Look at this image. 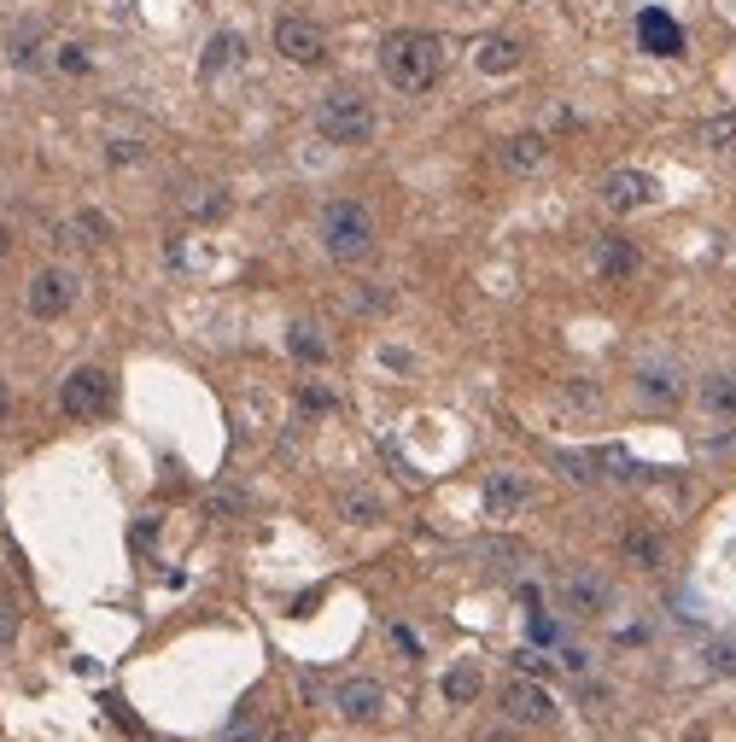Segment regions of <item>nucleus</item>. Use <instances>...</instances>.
I'll return each instance as SVG.
<instances>
[{
    "mask_svg": "<svg viewBox=\"0 0 736 742\" xmlns=\"http://www.w3.org/2000/svg\"><path fill=\"white\" fill-rule=\"evenodd\" d=\"M731 129H736V117H719V123H708V141H725Z\"/></svg>",
    "mask_w": 736,
    "mask_h": 742,
    "instance_id": "nucleus-30",
    "label": "nucleus"
},
{
    "mask_svg": "<svg viewBox=\"0 0 736 742\" xmlns=\"http://www.w3.org/2000/svg\"><path fill=\"white\" fill-rule=\"evenodd\" d=\"M276 54H281L287 64L316 71V64L328 59V30L311 24V19H281V24H276Z\"/></svg>",
    "mask_w": 736,
    "mask_h": 742,
    "instance_id": "nucleus-5",
    "label": "nucleus"
},
{
    "mask_svg": "<svg viewBox=\"0 0 736 742\" xmlns=\"http://www.w3.org/2000/svg\"><path fill=\"white\" fill-rule=\"evenodd\" d=\"M503 714L515 719V725H550L556 719V702H550V690H544V684L515 679V684L503 690Z\"/></svg>",
    "mask_w": 736,
    "mask_h": 742,
    "instance_id": "nucleus-9",
    "label": "nucleus"
},
{
    "mask_svg": "<svg viewBox=\"0 0 736 742\" xmlns=\"http://www.w3.org/2000/svg\"><path fill=\"white\" fill-rule=\"evenodd\" d=\"M112 403H117V380H112V368H100V363L71 368L59 386V410L71 421H100V415H112Z\"/></svg>",
    "mask_w": 736,
    "mask_h": 742,
    "instance_id": "nucleus-4",
    "label": "nucleus"
},
{
    "mask_svg": "<svg viewBox=\"0 0 736 742\" xmlns=\"http://www.w3.org/2000/svg\"><path fill=\"white\" fill-rule=\"evenodd\" d=\"M521 59H526L521 36H491V42H479V54H474V64H479L486 76H509V71H521Z\"/></svg>",
    "mask_w": 736,
    "mask_h": 742,
    "instance_id": "nucleus-13",
    "label": "nucleus"
},
{
    "mask_svg": "<svg viewBox=\"0 0 736 742\" xmlns=\"http://www.w3.org/2000/svg\"><path fill=\"white\" fill-rule=\"evenodd\" d=\"M54 64H59V71H71V76H82V71H89V54H82L77 42H65V47H54Z\"/></svg>",
    "mask_w": 736,
    "mask_h": 742,
    "instance_id": "nucleus-26",
    "label": "nucleus"
},
{
    "mask_svg": "<svg viewBox=\"0 0 736 742\" xmlns=\"http://www.w3.org/2000/svg\"><path fill=\"white\" fill-rule=\"evenodd\" d=\"M655 193H661L655 176H643V170H614V176L603 181V205H608V211H643Z\"/></svg>",
    "mask_w": 736,
    "mask_h": 742,
    "instance_id": "nucleus-11",
    "label": "nucleus"
},
{
    "mask_svg": "<svg viewBox=\"0 0 736 742\" xmlns=\"http://www.w3.org/2000/svg\"><path fill=\"white\" fill-rule=\"evenodd\" d=\"M304 410H334V392H322V386H304Z\"/></svg>",
    "mask_w": 736,
    "mask_h": 742,
    "instance_id": "nucleus-29",
    "label": "nucleus"
},
{
    "mask_svg": "<svg viewBox=\"0 0 736 742\" xmlns=\"http://www.w3.org/2000/svg\"><path fill=\"white\" fill-rule=\"evenodd\" d=\"M479 690H486V679H479V667H451V672H444V696H451L456 707L479 702Z\"/></svg>",
    "mask_w": 736,
    "mask_h": 742,
    "instance_id": "nucleus-20",
    "label": "nucleus"
},
{
    "mask_svg": "<svg viewBox=\"0 0 736 742\" xmlns=\"http://www.w3.org/2000/svg\"><path fill=\"white\" fill-rule=\"evenodd\" d=\"M7 251H12V228L0 223V258H7Z\"/></svg>",
    "mask_w": 736,
    "mask_h": 742,
    "instance_id": "nucleus-32",
    "label": "nucleus"
},
{
    "mask_svg": "<svg viewBox=\"0 0 736 742\" xmlns=\"http://www.w3.org/2000/svg\"><path fill=\"white\" fill-rule=\"evenodd\" d=\"M701 403L719 415H736V375H708L701 380Z\"/></svg>",
    "mask_w": 736,
    "mask_h": 742,
    "instance_id": "nucleus-21",
    "label": "nucleus"
},
{
    "mask_svg": "<svg viewBox=\"0 0 736 742\" xmlns=\"http://www.w3.org/2000/svg\"><path fill=\"white\" fill-rule=\"evenodd\" d=\"M24 305H30L36 322H59V316L77 305V275H71V269H42V275L30 281Z\"/></svg>",
    "mask_w": 736,
    "mask_h": 742,
    "instance_id": "nucleus-6",
    "label": "nucleus"
},
{
    "mask_svg": "<svg viewBox=\"0 0 736 742\" xmlns=\"http://www.w3.org/2000/svg\"><path fill=\"white\" fill-rule=\"evenodd\" d=\"M526 503H533V480L526 474H509V468L486 474V515L491 520H515Z\"/></svg>",
    "mask_w": 736,
    "mask_h": 742,
    "instance_id": "nucleus-7",
    "label": "nucleus"
},
{
    "mask_svg": "<svg viewBox=\"0 0 736 742\" xmlns=\"http://www.w3.org/2000/svg\"><path fill=\"white\" fill-rule=\"evenodd\" d=\"M246 54V42L234 36V30H222V36H211V47H205V59H199V71L205 76H217V71H229V64Z\"/></svg>",
    "mask_w": 736,
    "mask_h": 742,
    "instance_id": "nucleus-18",
    "label": "nucleus"
},
{
    "mask_svg": "<svg viewBox=\"0 0 736 742\" xmlns=\"http://www.w3.org/2000/svg\"><path fill=\"white\" fill-rule=\"evenodd\" d=\"M316 134L334 146H363L374 134V106L357 89H328L316 99Z\"/></svg>",
    "mask_w": 736,
    "mask_h": 742,
    "instance_id": "nucleus-3",
    "label": "nucleus"
},
{
    "mask_svg": "<svg viewBox=\"0 0 736 742\" xmlns=\"http://www.w3.org/2000/svg\"><path fill=\"white\" fill-rule=\"evenodd\" d=\"M269 742H293V737H287V731H281V737H269Z\"/></svg>",
    "mask_w": 736,
    "mask_h": 742,
    "instance_id": "nucleus-33",
    "label": "nucleus"
},
{
    "mask_svg": "<svg viewBox=\"0 0 736 742\" xmlns=\"http://www.w3.org/2000/svg\"><path fill=\"white\" fill-rule=\"evenodd\" d=\"M374 240H381V228H374V211L363 199H328L322 205V251L334 263H363Z\"/></svg>",
    "mask_w": 736,
    "mask_h": 742,
    "instance_id": "nucleus-2",
    "label": "nucleus"
},
{
    "mask_svg": "<svg viewBox=\"0 0 736 742\" xmlns=\"http://www.w3.org/2000/svg\"><path fill=\"white\" fill-rule=\"evenodd\" d=\"M561 597H568V609L573 614H608V602H614V585L603 579L596 567H579L568 573V585H561Z\"/></svg>",
    "mask_w": 736,
    "mask_h": 742,
    "instance_id": "nucleus-10",
    "label": "nucleus"
},
{
    "mask_svg": "<svg viewBox=\"0 0 736 742\" xmlns=\"http://www.w3.org/2000/svg\"><path fill=\"white\" fill-rule=\"evenodd\" d=\"M596 275L603 281H631L638 275V246H631L626 234H603V240H596Z\"/></svg>",
    "mask_w": 736,
    "mask_h": 742,
    "instance_id": "nucleus-12",
    "label": "nucleus"
},
{
    "mask_svg": "<svg viewBox=\"0 0 736 742\" xmlns=\"http://www.w3.org/2000/svg\"><path fill=\"white\" fill-rule=\"evenodd\" d=\"M7 415H12V392H7V380H0V427H7Z\"/></svg>",
    "mask_w": 736,
    "mask_h": 742,
    "instance_id": "nucleus-31",
    "label": "nucleus"
},
{
    "mask_svg": "<svg viewBox=\"0 0 736 742\" xmlns=\"http://www.w3.org/2000/svg\"><path fill=\"white\" fill-rule=\"evenodd\" d=\"M334 707H339L351 725H374V719L386 714V690L374 684V679H346V684L334 690Z\"/></svg>",
    "mask_w": 736,
    "mask_h": 742,
    "instance_id": "nucleus-8",
    "label": "nucleus"
},
{
    "mask_svg": "<svg viewBox=\"0 0 736 742\" xmlns=\"http://www.w3.org/2000/svg\"><path fill=\"white\" fill-rule=\"evenodd\" d=\"M638 392H643L649 403H678L684 386H678L673 368H643V375H638Z\"/></svg>",
    "mask_w": 736,
    "mask_h": 742,
    "instance_id": "nucleus-19",
    "label": "nucleus"
},
{
    "mask_svg": "<svg viewBox=\"0 0 736 742\" xmlns=\"http://www.w3.org/2000/svg\"><path fill=\"white\" fill-rule=\"evenodd\" d=\"M182 205H187V216H199V223H205V216H222V211H229V199H222V188H187Z\"/></svg>",
    "mask_w": 736,
    "mask_h": 742,
    "instance_id": "nucleus-23",
    "label": "nucleus"
},
{
    "mask_svg": "<svg viewBox=\"0 0 736 742\" xmlns=\"http://www.w3.org/2000/svg\"><path fill=\"white\" fill-rule=\"evenodd\" d=\"M54 234H59V246H65V240H71V246H106V240H112V223H106L100 211H77L71 223H59Z\"/></svg>",
    "mask_w": 736,
    "mask_h": 742,
    "instance_id": "nucleus-14",
    "label": "nucleus"
},
{
    "mask_svg": "<svg viewBox=\"0 0 736 742\" xmlns=\"http://www.w3.org/2000/svg\"><path fill=\"white\" fill-rule=\"evenodd\" d=\"M386 509H381V497L374 492H346V520H357V527H374Z\"/></svg>",
    "mask_w": 736,
    "mask_h": 742,
    "instance_id": "nucleus-24",
    "label": "nucleus"
},
{
    "mask_svg": "<svg viewBox=\"0 0 736 742\" xmlns=\"http://www.w3.org/2000/svg\"><path fill=\"white\" fill-rule=\"evenodd\" d=\"M287 345H293V357L299 363H328V340L311 328V322H299L293 333H287Z\"/></svg>",
    "mask_w": 736,
    "mask_h": 742,
    "instance_id": "nucleus-22",
    "label": "nucleus"
},
{
    "mask_svg": "<svg viewBox=\"0 0 736 742\" xmlns=\"http://www.w3.org/2000/svg\"><path fill=\"white\" fill-rule=\"evenodd\" d=\"M106 158H112V164H135V158H141V141H112Z\"/></svg>",
    "mask_w": 736,
    "mask_h": 742,
    "instance_id": "nucleus-28",
    "label": "nucleus"
},
{
    "mask_svg": "<svg viewBox=\"0 0 736 742\" xmlns=\"http://www.w3.org/2000/svg\"><path fill=\"white\" fill-rule=\"evenodd\" d=\"M638 36L649 54H684V30L666 19V12H643V24H638Z\"/></svg>",
    "mask_w": 736,
    "mask_h": 742,
    "instance_id": "nucleus-16",
    "label": "nucleus"
},
{
    "mask_svg": "<svg viewBox=\"0 0 736 742\" xmlns=\"http://www.w3.org/2000/svg\"><path fill=\"white\" fill-rule=\"evenodd\" d=\"M544 158H550V141H544V134H515V141H503V164L515 176H533Z\"/></svg>",
    "mask_w": 736,
    "mask_h": 742,
    "instance_id": "nucleus-15",
    "label": "nucleus"
},
{
    "mask_svg": "<svg viewBox=\"0 0 736 742\" xmlns=\"http://www.w3.org/2000/svg\"><path fill=\"white\" fill-rule=\"evenodd\" d=\"M19 626H24V614L12 609V602H0V655H12V644H19Z\"/></svg>",
    "mask_w": 736,
    "mask_h": 742,
    "instance_id": "nucleus-25",
    "label": "nucleus"
},
{
    "mask_svg": "<svg viewBox=\"0 0 736 742\" xmlns=\"http://www.w3.org/2000/svg\"><path fill=\"white\" fill-rule=\"evenodd\" d=\"M222 742H264V737H258V719H252V714H240V719L229 725V731H222Z\"/></svg>",
    "mask_w": 736,
    "mask_h": 742,
    "instance_id": "nucleus-27",
    "label": "nucleus"
},
{
    "mask_svg": "<svg viewBox=\"0 0 736 742\" xmlns=\"http://www.w3.org/2000/svg\"><path fill=\"white\" fill-rule=\"evenodd\" d=\"M381 76L398 94H427L444 76V42L433 30H392L381 42Z\"/></svg>",
    "mask_w": 736,
    "mask_h": 742,
    "instance_id": "nucleus-1",
    "label": "nucleus"
},
{
    "mask_svg": "<svg viewBox=\"0 0 736 742\" xmlns=\"http://www.w3.org/2000/svg\"><path fill=\"white\" fill-rule=\"evenodd\" d=\"M620 555H626V562H631V567H643V573H655V567L666 562V544H661V538H655V532H626V538H620Z\"/></svg>",
    "mask_w": 736,
    "mask_h": 742,
    "instance_id": "nucleus-17",
    "label": "nucleus"
}]
</instances>
